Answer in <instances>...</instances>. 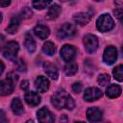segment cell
<instances>
[{
    "label": "cell",
    "mask_w": 123,
    "mask_h": 123,
    "mask_svg": "<svg viewBox=\"0 0 123 123\" xmlns=\"http://www.w3.org/2000/svg\"><path fill=\"white\" fill-rule=\"evenodd\" d=\"M11 3V0H0V6L1 7H7Z\"/></svg>",
    "instance_id": "33"
},
{
    "label": "cell",
    "mask_w": 123,
    "mask_h": 123,
    "mask_svg": "<svg viewBox=\"0 0 123 123\" xmlns=\"http://www.w3.org/2000/svg\"><path fill=\"white\" fill-rule=\"evenodd\" d=\"M2 19H3V17H2V13L0 12V23L2 22Z\"/></svg>",
    "instance_id": "36"
},
{
    "label": "cell",
    "mask_w": 123,
    "mask_h": 123,
    "mask_svg": "<svg viewBox=\"0 0 123 123\" xmlns=\"http://www.w3.org/2000/svg\"><path fill=\"white\" fill-rule=\"evenodd\" d=\"M78 71V65L75 62L73 61H69L66 62L65 66H64V72L67 76H72L74 75L76 72Z\"/></svg>",
    "instance_id": "22"
},
{
    "label": "cell",
    "mask_w": 123,
    "mask_h": 123,
    "mask_svg": "<svg viewBox=\"0 0 123 123\" xmlns=\"http://www.w3.org/2000/svg\"><path fill=\"white\" fill-rule=\"evenodd\" d=\"M19 24H20V19H19L18 16L12 17V19L10 21V24H9V26L6 29L7 33H9V34H14V33H16L17 30H18Z\"/></svg>",
    "instance_id": "20"
},
{
    "label": "cell",
    "mask_w": 123,
    "mask_h": 123,
    "mask_svg": "<svg viewBox=\"0 0 123 123\" xmlns=\"http://www.w3.org/2000/svg\"><path fill=\"white\" fill-rule=\"evenodd\" d=\"M37 120L39 122H42V123H52V122H54L53 114L45 107H43V108H41L37 111Z\"/></svg>",
    "instance_id": "9"
},
{
    "label": "cell",
    "mask_w": 123,
    "mask_h": 123,
    "mask_svg": "<svg viewBox=\"0 0 123 123\" xmlns=\"http://www.w3.org/2000/svg\"><path fill=\"white\" fill-rule=\"evenodd\" d=\"M97 82L100 86H106L110 83V76L108 74H100L97 78Z\"/></svg>",
    "instance_id": "26"
},
{
    "label": "cell",
    "mask_w": 123,
    "mask_h": 123,
    "mask_svg": "<svg viewBox=\"0 0 123 123\" xmlns=\"http://www.w3.org/2000/svg\"><path fill=\"white\" fill-rule=\"evenodd\" d=\"M32 14H33V12H32L31 9L28 8V7L23 8V9L21 10V12H20V15H21V17H22V18H25V19L30 18V17L32 16Z\"/></svg>",
    "instance_id": "27"
},
{
    "label": "cell",
    "mask_w": 123,
    "mask_h": 123,
    "mask_svg": "<svg viewBox=\"0 0 123 123\" xmlns=\"http://www.w3.org/2000/svg\"><path fill=\"white\" fill-rule=\"evenodd\" d=\"M91 17H92L91 12H79V13L75 14L74 17H73V19H74V21L77 24H79L81 26H84V25L87 24L90 21Z\"/></svg>",
    "instance_id": "14"
},
{
    "label": "cell",
    "mask_w": 123,
    "mask_h": 123,
    "mask_svg": "<svg viewBox=\"0 0 123 123\" xmlns=\"http://www.w3.org/2000/svg\"><path fill=\"white\" fill-rule=\"evenodd\" d=\"M52 0H33V7L37 10H42L46 8Z\"/></svg>",
    "instance_id": "24"
},
{
    "label": "cell",
    "mask_w": 123,
    "mask_h": 123,
    "mask_svg": "<svg viewBox=\"0 0 123 123\" xmlns=\"http://www.w3.org/2000/svg\"><path fill=\"white\" fill-rule=\"evenodd\" d=\"M61 2H67V1H69V0H60Z\"/></svg>",
    "instance_id": "37"
},
{
    "label": "cell",
    "mask_w": 123,
    "mask_h": 123,
    "mask_svg": "<svg viewBox=\"0 0 123 123\" xmlns=\"http://www.w3.org/2000/svg\"><path fill=\"white\" fill-rule=\"evenodd\" d=\"M24 98H25L26 103L32 107H36L40 103V96L38 95V93L35 91H28L25 94Z\"/></svg>",
    "instance_id": "16"
},
{
    "label": "cell",
    "mask_w": 123,
    "mask_h": 123,
    "mask_svg": "<svg viewBox=\"0 0 123 123\" xmlns=\"http://www.w3.org/2000/svg\"><path fill=\"white\" fill-rule=\"evenodd\" d=\"M8 122V118L6 117V114L3 111H0V123Z\"/></svg>",
    "instance_id": "31"
},
{
    "label": "cell",
    "mask_w": 123,
    "mask_h": 123,
    "mask_svg": "<svg viewBox=\"0 0 123 123\" xmlns=\"http://www.w3.org/2000/svg\"><path fill=\"white\" fill-rule=\"evenodd\" d=\"M18 76L13 72L7 75V79L0 81V95H9L13 91L14 83L17 81Z\"/></svg>",
    "instance_id": "2"
},
{
    "label": "cell",
    "mask_w": 123,
    "mask_h": 123,
    "mask_svg": "<svg viewBox=\"0 0 123 123\" xmlns=\"http://www.w3.org/2000/svg\"><path fill=\"white\" fill-rule=\"evenodd\" d=\"M101 96H102V91L97 87H88L85 90L84 93V99L87 102L98 100Z\"/></svg>",
    "instance_id": "10"
},
{
    "label": "cell",
    "mask_w": 123,
    "mask_h": 123,
    "mask_svg": "<svg viewBox=\"0 0 123 123\" xmlns=\"http://www.w3.org/2000/svg\"><path fill=\"white\" fill-rule=\"evenodd\" d=\"M117 59V50L113 46H108L103 54V60L107 64H112Z\"/></svg>",
    "instance_id": "8"
},
{
    "label": "cell",
    "mask_w": 123,
    "mask_h": 123,
    "mask_svg": "<svg viewBox=\"0 0 123 123\" xmlns=\"http://www.w3.org/2000/svg\"><path fill=\"white\" fill-rule=\"evenodd\" d=\"M49 80L43 76H38L35 81V87L39 92H46L49 88Z\"/></svg>",
    "instance_id": "12"
},
{
    "label": "cell",
    "mask_w": 123,
    "mask_h": 123,
    "mask_svg": "<svg viewBox=\"0 0 123 123\" xmlns=\"http://www.w3.org/2000/svg\"><path fill=\"white\" fill-rule=\"evenodd\" d=\"M115 3L118 6V8H121V6L123 4V0H115Z\"/></svg>",
    "instance_id": "35"
},
{
    "label": "cell",
    "mask_w": 123,
    "mask_h": 123,
    "mask_svg": "<svg viewBox=\"0 0 123 123\" xmlns=\"http://www.w3.org/2000/svg\"><path fill=\"white\" fill-rule=\"evenodd\" d=\"M102 116L103 114L101 110L96 107L88 108L86 111V117H87V120L90 122H98L102 119Z\"/></svg>",
    "instance_id": "11"
},
{
    "label": "cell",
    "mask_w": 123,
    "mask_h": 123,
    "mask_svg": "<svg viewBox=\"0 0 123 123\" xmlns=\"http://www.w3.org/2000/svg\"><path fill=\"white\" fill-rule=\"evenodd\" d=\"M42 51H43L46 55H48V56H53V55L55 54V52H56V46L54 45L53 42H51V41H46V42L43 44V46H42Z\"/></svg>",
    "instance_id": "23"
},
{
    "label": "cell",
    "mask_w": 123,
    "mask_h": 123,
    "mask_svg": "<svg viewBox=\"0 0 123 123\" xmlns=\"http://www.w3.org/2000/svg\"><path fill=\"white\" fill-rule=\"evenodd\" d=\"M106 94L109 98H116L121 94V87L118 85H111L107 87Z\"/></svg>",
    "instance_id": "19"
},
{
    "label": "cell",
    "mask_w": 123,
    "mask_h": 123,
    "mask_svg": "<svg viewBox=\"0 0 123 123\" xmlns=\"http://www.w3.org/2000/svg\"><path fill=\"white\" fill-rule=\"evenodd\" d=\"M77 33L76 27L71 23H64L58 30V37L60 39H66L73 37Z\"/></svg>",
    "instance_id": "5"
},
{
    "label": "cell",
    "mask_w": 123,
    "mask_h": 123,
    "mask_svg": "<svg viewBox=\"0 0 123 123\" xmlns=\"http://www.w3.org/2000/svg\"><path fill=\"white\" fill-rule=\"evenodd\" d=\"M112 74H113L114 79H116L118 82H122V80H123V65L122 64L117 65L113 69Z\"/></svg>",
    "instance_id": "25"
},
{
    "label": "cell",
    "mask_w": 123,
    "mask_h": 123,
    "mask_svg": "<svg viewBox=\"0 0 123 123\" xmlns=\"http://www.w3.org/2000/svg\"><path fill=\"white\" fill-rule=\"evenodd\" d=\"M34 33L40 39H46L50 35V30L47 26H45L43 24H37L34 28Z\"/></svg>",
    "instance_id": "15"
},
{
    "label": "cell",
    "mask_w": 123,
    "mask_h": 123,
    "mask_svg": "<svg viewBox=\"0 0 123 123\" xmlns=\"http://www.w3.org/2000/svg\"><path fill=\"white\" fill-rule=\"evenodd\" d=\"M20 87L23 89V90H27L28 87H29V82L27 80H24L21 82V85H20Z\"/></svg>",
    "instance_id": "32"
},
{
    "label": "cell",
    "mask_w": 123,
    "mask_h": 123,
    "mask_svg": "<svg viewBox=\"0 0 123 123\" xmlns=\"http://www.w3.org/2000/svg\"><path fill=\"white\" fill-rule=\"evenodd\" d=\"M11 109L12 111V112L15 114V115H20L23 113L24 111V109H23V105H22V102L19 98H13L12 101V104H11Z\"/></svg>",
    "instance_id": "18"
},
{
    "label": "cell",
    "mask_w": 123,
    "mask_h": 123,
    "mask_svg": "<svg viewBox=\"0 0 123 123\" xmlns=\"http://www.w3.org/2000/svg\"><path fill=\"white\" fill-rule=\"evenodd\" d=\"M51 101L53 106L58 110L63 108L67 110H72L75 107V102L72 99V97L69 96L64 91H57L54 95H52Z\"/></svg>",
    "instance_id": "1"
},
{
    "label": "cell",
    "mask_w": 123,
    "mask_h": 123,
    "mask_svg": "<svg viewBox=\"0 0 123 123\" xmlns=\"http://www.w3.org/2000/svg\"><path fill=\"white\" fill-rule=\"evenodd\" d=\"M98 38L96 36L87 34L84 37V46L87 53H94L98 48Z\"/></svg>",
    "instance_id": "6"
},
{
    "label": "cell",
    "mask_w": 123,
    "mask_h": 123,
    "mask_svg": "<svg viewBox=\"0 0 123 123\" xmlns=\"http://www.w3.org/2000/svg\"><path fill=\"white\" fill-rule=\"evenodd\" d=\"M114 14H115V16L119 19V20H121V18H122V15H123V12H122V9L121 8H118V9H116L114 12Z\"/></svg>",
    "instance_id": "30"
},
{
    "label": "cell",
    "mask_w": 123,
    "mask_h": 123,
    "mask_svg": "<svg viewBox=\"0 0 123 123\" xmlns=\"http://www.w3.org/2000/svg\"><path fill=\"white\" fill-rule=\"evenodd\" d=\"M96 27L100 32H108L111 31L114 27V22L111 16L108 13H104L99 16L96 21Z\"/></svg>",
    "instance_id": "3"
},
{
    "label": "cell",
    "mask_w": 123,
    "mask_h": 123,
    "mask_svg": "<svg viewBox=\"0 0 123 123\" xmlns=\"http://www.w3.org/2000/svg\"><path fill=\"white\" fill-rule=\"evenodd\" d=\"M15 65H16V68H17V70H19V71H26V65H25V63H24V61H22V60H18V61H16L15 62Z\"/></svg>",
    "instance_id": "28"
},
{
    "label": "cell",
    "mask_w": 123,
    "mask_h": 123,
    "mask_svg": "<svg viewBox=\"0 0 123 123\" xmlns=\"http://www.w3.org/2000/svg\"><path fill=\"white\" fill-rule=\"evenodd\" d=\"M4 68H5V66H4V63L0 61V75L3 73V71H4Z\"/></svg>",
    "instance_id": "34"
},
{
    "label": "cell",
    "mask_w": 123,
    "mask_h": 123,
    "mask_svg": "<svg viewBox=\"0 0 123 123\" xmlns=\"http://www.w3.org/2000/svg\"><path fill=\"white\" fill-rule=\"evenodd\" d=\"M95 1H103V0H95Z\"/></svg>",
    "instance_id": "38"
},
{
    "label": "cell",
    "mask_w": 123,
    "mask_h": 123,
    "mask_svg": "<svg viewBox=\"0 0 123 123\" xmlns=\"http://www.w3.org/2000/svg\"><path fill=\"white\" fill-rule=\"evenodd\" d=\"M24 44H25V47H26V49L28 50L29 53H34V52L36 51L37 44H36V41L34 40L33 37H32L30 34H26V36H25V40H24Z\"/></svg>",
    "instance_id": "21"
},
{
    "label": "cell",
    "mask_w": 123,
    "mask_h": 123,
    "mask_svg": "<svg viewBox=\"0 0 123 123\" xmlns=\"http://www.w3.org/2000/svg\"><path fill=\"white\" fill-rule=\"evenodd\" d=\"M43 69L48 77H50L53 80H57L59 76V72L57 69V66L49 62H45L43 63Z\"/></svg>",
    "instance_id": "13"
},
{
    "label": "cell",
    "mask_w": 123,
    "mask_h": 123,
    "mask_svg": "<svg viewBox=\"0 0 123 123\" xmlns=\"http://www.w3.org/2000/svg\"><path fill=\"white\" fill-rule=\"evenodd\" d=\"M18 51H19V45H18V43L16 41H9L3 47L2 53H3V56L6 59L13 61V60H15Z\"/></svg>",
    "instance_id": "4"
},
{
    "label": "cell",
    "mask_w": 123,
    "mask_h": 123,
    "mask_svg": "<svg viewBox=\"0 0 123 123\" xmlns=\"http://www.w3.org/2000/svg\"><path fill=\"white\" fill-rule=\"evenodd\" d=\"M76 48L72 45H69V44H65L62 47L61 49V57L62 58L63 61L65 62H69V61H72L75 56H76Z\"/></svg>",
    "instance_id": "7"
},
{
    "label": "cell",
    "mask_w": 123,
    "mask_h": 123,
    "mask_svg": "<svg viewBox=\"0 0 123 123\" xmlns=\"http://www.w3.org/2000/svg\"><path fill=\"white\" fill-rule=\"evenodd\" d=\"M82 87H83V86H82V84H81L80 82L74 83V84L72 85V90H73L75 93H80L81 90H82Z\"/></svg>",
    "instance_id": "29"
},
{
    "label": "cell",
    "mask_w": 123,
    "mask_h": 123,
    "mask_svg": "<svg viewBox=\"0 0 123 123\" xmlns=\"http://www.w3.org/2000/svg\"><path fill=\"white\" fill-rule=\"evenodd\" d=\"M61 12H62L61 6H59L58 4H54L50 6V8L48 9V12L46 13V18L49 20H54L60 15Z\"/></svg>",
    "instance_id": "17"
}]
</instances>
